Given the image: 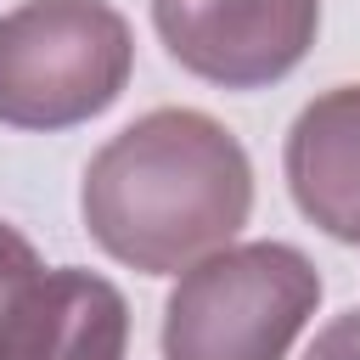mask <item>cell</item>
<instances>
[{"label": "cell", "mask_w": 360, "mask_h": 360, "mask_svg": "<svg viewBox=\"0 0 360 360\" xmlns=\"http://www.w3.org/2000/svg\"><path fill=\"white\" fill-rule=\"evenodd\" d=\"M79 214L96 248L141 276H180L253 214L242 141L197 107H152L84 169Z\"/></svg>", "instance_id": "1"}, {"label": "cell", "mask_w": 360, "mask_h": 360, "mask_svg": "<svg viewBox=\"0 0 360 360\" xmlns=\"http://www.w3.org/2000/svg\"><path fill=\"white\" fill-rule=\"evenodd\" d=\"M321 304V270L292 242H225L180 270L163 304V360H287Z\"/></svg>", "instance_id": "2"}, {"label": "cell", "mask_w": 360, "mask_h": 360, "mask_svg": "<svg viewBox=\"0 0 360 360\" xmlns=\"http://www.w3.org/2000/svg\"><path fill=\"white\" fill-rule=\"evenodd\" d=\"M129 68L135 34L107 0H22L0 17V124H84L124 96Z\"/></svg>", "instance_id": "3"}, {"label": "cell", "mask_w": 360, "mask_h": 360, "mask_svg": "<svg viewBox=\"0 0 360 360\" xmlns=\"http://www.w3.org/2000/svg\"><path fill=\"white\" fill-rule=\"evenodd\" d=\"M169 56L225 90L287 79L321 28V0H152Z\"/></svg>", "instance_id": "4"}, {"label": "cell", "mask_w": 360, "mask_h": 360, "mask_svg": "<svg viewBox=\"0 0 360 360\" xmlns=\"http://www.w3.org/2000/svg\"><path fill=\"white\" fill-rule=\"evenodd\" d=\"M129 304L79 264L39 270L0 309V360H124Z\"/></svg>", "instance_id": "5"}, {"label": "cell", "mask_w": 360, "mask_h": 360, "mask_svg": "<svg viewBox=\"0 0 360 360\" xmlns=\"http://www.w3.org/2000/svg\"><path fill=\"white\" fill-rule=\"evenodd\" d=\"M281 169L298 214L360 248V84H332L292 118Z\"/></svg>", "instance_id": "6"}, {"label": "cell", "mask_w": 360, "mask_h": 360, "mask_svg": "<svg viewBox=\"0 0 360 360\" xmlns=\"http://www.w3.org/2000/svg\"><path fill=\"white\" fill-rule=\"evenodd\" d=\"M28 276H39V253H34V242H28L17 225L0 219V309L17 298V287H22Z\"/></svg>", "instance_id": "7"}, {"label": "cell", "mask_w": 360, "mask_h": 360, "mask_svg": "<svg viewBox=\"0 0 360 360\" xmlns=\"http://www.w3.org/2000/svg\"><path fill=\"white\" fill-rule=\"evenodd\" d=\"M304 360H360V309L332 315V321L315 332V343L304 349Z\"/></svg>", "instance_id": "8"}]
</instances>
